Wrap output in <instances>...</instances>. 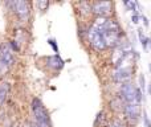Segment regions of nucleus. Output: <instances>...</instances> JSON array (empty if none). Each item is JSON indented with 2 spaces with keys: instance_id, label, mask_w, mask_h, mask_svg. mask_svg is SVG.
<instances>
[{
  "instance_id": "obj_1",
  "label": "nucleus",
  "mask_w": 151,
  "mask_h": 127,
  "mask_svg": "<svg viewBox=\"0 0 151 127\" xmlns=\"http://www.w3.org/2000/svg\"><path fill=\"white\" fill-rule=\"evenodd\" d=\"M32 111H33L37 127H50L49 114L39 98H33V101H32Z\"/></svg>"
},
{
  "instance_id": "obj_2",
  "label": "nucleus",
  "mask_w": 151,
  "mask_h": 127,
  "mask_svg": "<svg viewBox=\"0 0 151 127\" xmlns=\"http://www.w3.org/2000/svg\"><path fill=\"white\" fill-rule=\"evenodd\" d=\"M118 98L123 102V103H131L135 102V86L133 82H126L121 85L119 97Z\"/></svg>"
},
{
  "instance_id": "obj_3",
  "label": "nucleus",
  "mask_w": 151,
  "mask_h": 127,
  "mask_svg": "<svg viewBox=\"0 0 151 127\" xmlns=\"http://www.w3.org/2000/svg\"><path fill=\"white\" fill-rule=\"evenodd\" d=\"M88 39L90 41V45L97 50V52H101V50L106 49V44H105V40L102 37V34L98 31H96L94 28H89L88 29Z\"/></svg>"
},
{
  "instance_id": "obj_4",
  "label": "nucleus",
  "mask_w": 151,
  "mask_h": 127,
  "mask_svg": "<svg viewBox=\"0 0 151 127\" xmlns=\"http://www.w3.org/2000/svg\"><path fill=\"white\" fill-rule=\"evenodd\" d=\"M113 11L111 1H97L91 4V13L96 15V17H109Z\"/></svg>"
},
{
  "instance_id": "obj_5",
  "label": "nucleus",
  "mask_w": 151,
  "mask_h": 127,
  "mask_svg": "<svg viewBox=\"0 0 151 127\" xmlns=\"http://www.w3.org/2000/svg\"><path fill=\"white\" fill-rule=\"evenodd\" d=\"M8 5H11V7L13 8V11L16 12V15H17L23 21L28 20L29 13H31V8H29V3L28 1L19 0V1L8 3Z\"/></svg>"
},
{
  "instance_id": "obj_6",
  "label": "nucleus",
  "mask_w": 151,
  "mask_h": 127,
  "mask_svg": "<svg viewBox=\"0 0 151 127\" xmlns=\"http://www.w3.org/2000/svg\"><path fill=\"white\" fill-rule=\"evenodd\" d=\"M131 77H133V67L131 66H119L113 74V80L117 83L131 82Z\"/></svg>"
},
{
  "instance_id": "obj_7",
  "label": "nucleus",
  "mask_w": 151,
  "mask_h": 127,
  "mask_svg": "<svg viewBox=\"0 0 151 127\" xmlns=\"http://www.w3.org/2000/svg\"><path fill=\"white\" fill-rule=\"evenodd\" d=\"M123 114L127 118L130 122L135 123L141 117V105L135 103V102H131V103H125L123 105Z\"/></svg>"
},
{
  "instance_id": "obj_8",
  "label": "nucleus",
  "mask_w": 151,
  "mask_h": 127,
  "mask_svg": "<svg viewBox=\"0 0 151 127\" xmlns=\"http://www.w3.org/2000/svg\"><path fill=\"white\" fill-rule=\"evenodd\" d=\"M0 61H1V64L7 67H9L11 65L15 62L13 52L11 50V48L8 44H3L1 47H0Z\"/></svg>"
},
{
  "instance_id": "obj_9",
  "label": "nucleus",
  "mask_w": 151,
  "mask_h": 127,
  "mask_svg": "<svg viewBox=\"0 0 151 127\" xmlns=\"http://www.w3.org/2000/svg\"><path fill=\"white\" fill-rule=\"evenodd\" d=\"M48 65H49L50 67H53V69H56V70H60V69L64 67V61L61 60L58 55H55V56H52V57L48 58Z\"/></svg>"
},
{
  "instance_id": "obj_10",
  "label": "nucleus",
  "mask_w": 151,
  "mask_h": 127,
  "mask_svg": "<svg viewBox=\"0 0 151 127\" xmlns=\"http://www.w3.org/2000/svg\"><path fill=\"white\" fill-rule=\"evenodd\" d=\"M110 109L113 110V111H117V113H119V111H122L123 110V102L121 101L118 97H115V98H113L111 101H110Z\"/></svg>"
},
{
  "instance_id": "obj_11",
  "label": "nucleus",
  "mask_w": 151,
  "mask_h": 127,
  "mask_svg": "<svg viewBox=\"0 0 151 127\" xmlns=\"http://www.w3.org/2000/svg\"><path fill=\"white\" fill-rule=\"evenodd\" d=\"M78 11L82 16H88L91 13V4L88 1H81L80 5H78Z\"/></svg>"
},
{
  "instance_id": "obj_12",
  "label": "nucleus",
  "mask_w": 151,
  "mask_h": 127,
  "mask_svg": "<svg viewBox=\"0 0 151 127\" xmlns=\"http://www.w3.org/2000/svg\"><path fill=\"white\" fill-rule=\"evenodd\" d=\"M96 127H106L107 126V121H106V115L104 111H99L96 117V122H94Z\"/></svg>"
},
{
  "instance_id": "obj_13",
  "label": "nucleus",
  "mask_w": 151,
  "mask_h": 127,
  "mask_svg": "<svg viewBox=\"0 0 151 127\" xmlns=\"http://www.w3.org/2000/svg\"><path fill=\"white\" fill-rule=\"evenodd\" d=\"M138 39H139V42H141L142 48H143V50H147V47H149V44L151 42V39H150V37L145 36L143 31H142L141 28L138 29Z\"/></svg>"
},
{
  "instance_id": "obj_14",
  "label": "nucleus",
  "mask_w": 151,
  "mask_h": 127,
  "mask_svg": "<svg viewBox=\"0 0 151 127\" xmlns=\"http://www.w3.org/2000/svg\"><path fill=\"white\" fill-rule=\"evenodd\" d=\"M8 93H9V85H8V83H1V85H0V105L4 102Z\"/></svg>"
},
{
  "instance_id": "obj_15",
  "label": "nucleus",
  "mask_w": 151,
  "mask_h": 127,
  "mask_svg": "<svg viewBox=\"0 0 151 127\" xmlns=\"http://www.w3.org/2000/svg\"><path fill=\"white\" fill-rule=\"evenodd\" d=\"M142 99H143V93H142L141 89L137 88V86H135V103L141 105Z\"/></svg>"
},
{
  "instance_id": "obj_16",
  "label": "nucleus",
  "mask_w": 151,
  "mask_h": 127,
  "mask_svg": "<svg viewBox=\"0 0 151 127\" xmlns=\"http://www.w3.org/2000/svg\"><path fill=\"white\" fill-rule=\"evenodd\" d=\"M106 127H126V125H125V122H122L121 119L117 118V119H114L110 125H107Z\"/></svg>"
},
{
  "instance_id": "obj_17",
  "label": "nucleus",
  "mask_w": 151,
  "mask_h": 127,
  "mask_svg": "<svg viewBox=\"0 0 151 127\" xmlns=\"http://www.w3.org/2000/svg\"><path fill=\"white\" fill-rule=\"evenodd\" d=\"M139 89L142 90V93H145V88H146V80H145L143 74H139Z\"/></svg>"
},
{
  "instance_id": "obj_18",
  "label": "nucleus",
  "mask_w": 151,
  "mask_h": 127,
  "mask_svg": "<svg viewBox=\"0 0 151 127\" xmlns=\"http://www.w3.org/2000/svg\"><path fill=\"white\" fill-rule=\"evenodd\" d=\"M37 7H39L40 11H47L48 7H49V1L44 0V1H37Z\"/></svg>"
},
{
  "instance_id": "obj_19",
  "label": "nucleus",
  "mask_w": 151,
  "mask_h": 127,
  "mask_svg": "<svg viewBox=\"0 0 151 127\" xmlns=\"http://www.w3.org/2000/svg\"><path fill=\"white\" fill-rule=\"evenodd\" d=\"M143 122H145V126L146 127H151V121L149 118V115H147L146 111H143Z\"/></svg>"
},
{
  "instance_id": "obj_20",
  "label": "nucleus",
  "mask_w": 151,
  "mask_h": 127,
  "mask_svg": "<svg viewBox=\"0 0 151 127\" xmlns=\"http://www.w3.org/2000/svg\"><path fill=\"white\" fill-rule=\"evenodd\" d=\"M48 44H49L50 47L53 48V50H55L56 53L58 52V47H57V44H56V40H53V39H49V40H48Z\"/></svg>"
},
{
  "instance_id": "obj_21",
  "label": "nucleus",
  "mask_w": 151,
  "mask_h": 127,
  "mask_svg": "<svg viewBox=\"0 0 151 127\" xmlns=\"http://www.w3.org/2000/svg\"><path fill=\"white\" fill-rule=\"evenodd\" d=\"M139 19H141V16H139V15H133V16H131V21H133L134 24H138L139 23Z\"/></svg>"
},
{
  "instance_id": "obj_22",
  "label": "nucleus",
  "mask_w": 151,
  "mask_h": 127,
  "mask_svg": "<svg viewBox=\"0 0 151 127\" xmlns=\"http://www.w3.org/2000/svg\"><path fill=\"white\" fill-rule=\"evenodd\" d=\"M141 17H142V20H143L145 27H146V28H147V27H149V20H147V17H146V16H143V15H142Z\"/></svg>"
},
{
  "instance_id": "obj_23",
  "label": "nucleus",
  "mask_w": 151,
  "mask_h": 127,
  "mask_svg": "<svg viewBox=\"0 0 151 127\" xmlns=\"http://www.w3.org/2000/svg\"><path fill=\"white\" fill-rule=\"evenodd\" d=\"M149 94H150V95H151V83H150V85H149Z\"/></svg>"
},
{
  "instance_id": "obj_24",
  "label": "nucleus",
  "mask_w": 151,
  "mask_h": 127,
  "mask_svg": "<svg viewBox=\"0 0 151 127\" xmlns=\"http://www.w3.org/2000/svg\"><path fill=\"white\" fill-rule=\"evenodd\" d=\"M149 70L151 72V64H149Z\"/></svg>"
}]
</instances>
